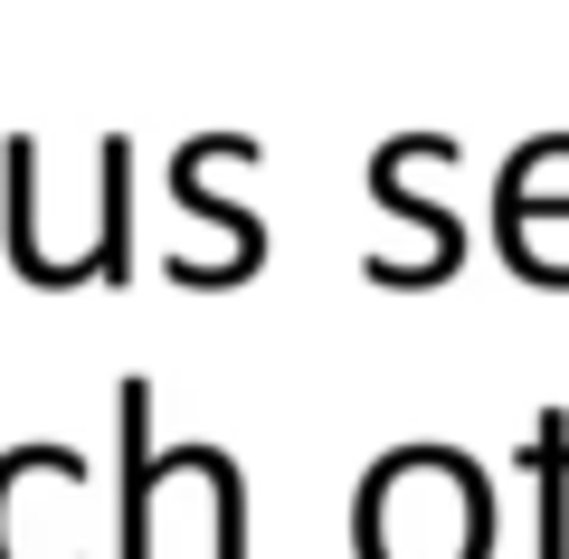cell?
Returning <instances> with one entry per match:
<instances>
[{
    "label": "cell",
    "instance_id": "cell-1",
    "mask_svg": "<svg viewBox=\"0 0 569 559\" xmlns=\"http://www.w3.org/2000/svg\"><path fill=\"white\" fill-rule=\"evenodd\" d=\"M361 559H485L493 550V493L456 446H399L351 502Z\"/></svg>",
    "mask_w": 569,
    "mask_h": 559
},
{
    "label": "cell",
    "instance_id": "cell-2",
    "mask_svg": "<svg viewBox=\"0 0 569 559\" xmlns=\"http://www.w3.org/2000/svg\"><path fill=\"white\" fill-rule=\"evenodd\" d=\"M123 559H152V389L123 380Z\"/></svg>",
    "mask_w": 569,
    "mask_h": 559
},
{
    "label": "cell",
    "instance_id": "cell-3",
    "mask_svg": "<svg viewBox=\"0 0 569 559\" xmlns=\"http://www.w3.org/2000/svg\"><path fill=\"white\" fill-rule=\"evenodd\" d=\"M522 456L541 475V559H569V408H541Z\"/></svg>",
    "mask_w": 569,
    "mask_h": 559
},
{
    "label": "cell",
    "instance_id": "cell-4",
    "mask_svg": "<svg viewBox=\"0 0 569 559\" xmlns=\"http://www.w3.org/2000/svg\"><path fill=\"white\" fill-rule=\"evenodd\" d=\"M123 190H133V152L104 142V238H96V276H104V285L133 266V247H123Z\"/></svg>",
    "mask_w": 569,
    "mask_h": 559
}]
</instances>
